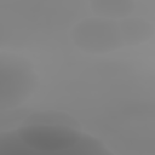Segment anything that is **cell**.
I'll return each mask as SVG.
<instances>
[{
	"label": "cell",
	"mask_w": 155,
	"mask_h": 155,
	"mask_svg": "<svg viewBox=\"0 0 155 155\" xmlns=\"http://www.w3.org/2000/svg\"><path fill=\"white\" fill-rule=\"evenodd\" d=\"M110 151L78 126L25 124L0 133V155H108Z\"/></svg>",
	"instance_id": "6da1fadb"
},
{
	"label": "cell",
	"mask_w": 155,
	"mask_h": 155,
	"mask_svg": "<svg viewBox=\"0 0 155 155\" xmlns=\"http://www.w3.org/2000/svg\"><path fill=\"white\" fill-rule=\"evenodd\" d=\"M154 27L143 18L126 17L111 19L104 17L86 18L71 29L74 45L87 53H108L124 46L139 45L150 40Z\"/></svg>",
	"instance_id": "7a4b0ae2"
},
{
	"label": "cell",
	"mask_w": 155,
	"mask_h": 155,
	"mask_svg": "<svg viewBox=\"0 0 155 155\" xmlns=\"http://www.w3.org/2000/svg\"><path fill=\"white\" fill-rule=\"evenodd\" d=\"M38 86V74L23 56L0 52V110L23 104Z\"/></svg>",
	"instance_id": "3957f363"
},
{
	"label": "cell",
	"mask_w": 155,
	"mask_h": 155,
	"mask_svg": "<svg viewBox=\"0 0 155 155\" xmlns=\"http://www.w3.org/2000/svg\"><path fill=\"white\" fill-rule=\"evenodd\" d=\"M90 7L97 17L121 19L134 11L133 0H91Z\"/></svg>",
	"instance_id": "277c9868"
}]
</instances>
